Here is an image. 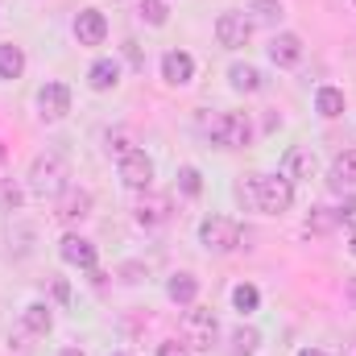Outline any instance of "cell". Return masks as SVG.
I'll list each match as a JSON object with an SVG mask.
<instances>
[{"label": "cell", "mask_w": 356, "mask_h": 356, "mask_svg": "<svg viewBox=\"0 0 356 356\" xmlns=\"http://www.w3.org/2000/svg\"><path fill=\"white\" fill-rule=\"evenodd\" d=\"M67 162H63V154H42V158H33V166H29V191L38 195V199H58L63 191H67Z\"/></svg>", "instance_id": "obj_1"}, {"label": "cell", "mask_w": 356, "mask_h": 356, "mask_svg": "<svg viewBox=\"0 0 356 356\" xmlns=\"http://www.w3.org/2000/svg\"><path fill=\"white\" fill-rule=\"evenodd\" d=\"M249 195H253V203L266 216H282L294 203V186H290V178H282V175H257L249 182Z\"/></svg>", "instance_id": "obj_2"}, {"label": "cell", "mask_w": 356, "mask_h": 356, "mask_svg": "<svg viewBox=\"0 0 356 356\" xmlns=\"http://www.w3.org/2000/svg\"><path fill=\"white\" fill-rule=\"evenodd\" d=\"M207 133H211V141L224 145V149H245V145L253 141V124H249L245 112H220Z\"/></svg>", "instance_id": "obj_3"}, {"label": "cell", "mask_w": 356, "mask_h": 356, "mask_svg": "<svg viewBox=\"0 0 356 356\" xmlns=\"http://www.w3.org/2000/svg\"><path fill=\"white\" fill-rule=\"evenodd\" d=\"M199 241L207 253H232L241 245V224L232 216H207L199 224Z\"/></svg>", "instance_id": "obj_4"}, {"label": "cell", "mask_w": 356, "mask_h": 356, "mask_svg": "<svg viewBox=\"0 0 356 356\" xmlns=\"http://www.w3.org/2000/svg\"><path fill=\"white\" fill-rule=\"evenodd\" d=\"M182 336H186V348H207L211 336H216V315L203 311V307H191L182 315Z\"/></svg>", "instance_id": "obj_5"}, {"label": "cell", "mask_w": 356, "mask_h": 356, "mask_svg": "<svg viewBox=\"0 0 356 356\" xmlns=\"http://www.w3.org/2000/svg\"><path fill=\"white\" fill-rule=\"evenodd\" d=\"M249 33H253V21L245 13H220V21H216V42L220 46L236 50V46L249 42Z\"/></svg>", "instance_id": "obj_6"}, {"label": "cell", "mask_w": 356, "mask_h": 356, "mask_svg": "<svg viewBox=\"0 0 356 356\" xmlns=\"http://www.w3.org/2000/svg\"><path fill=\"white\" fill-rule=\"evenodd\" d=\"M38 112H42V120H63L71 112V88L67 83H46L38 91Z\"/></svg>", "instance_id": "obj_7"}, {"label": "cell", "mask_w": 356, "mask_h": 356, "mask_svg": "<svg viewBox=\"0 0 356 356\" xmlns=\"http://www.w3.org/2000/svg\"><path fill=\"white\" fill-rule=\"evenodd\" d=\"M75 38H79V46H104V38H108V21H104L99 8H83V13L75 17Z\"/></svg>", "instance_id": "obj_8"}, {"label": "cell", "mask_w": 356, "mask_h": 356, "mask_svg": "<svg viewBox=\"0 0 356 356\" xmlns=\"http://www.w3.org/2000/svg\"><path fill=\"white\" fill-rule=\"evenodd\" d=\"M120 178H124V186H133V191H149V182H154V162L137 149V154H129V158L120 162Z\"/></svg>", "instance_id": "obj_9"}, {"label": "cell", "mask_w": 356, "mask_h": 356, "mask_svg": "<svg viewBox=\"0 0 356 356\" xmlns=\"http://www.w3.org/2000/svg\"><path fill=\"white\" fill-rule=\"evenodd\" d=\"M191 75H195V58L186 50H166L162 54V79L166 83L182 88V83H191Z\"/></svg>", "instance_id": "obj_10"}, {"label": "cell", "mask_w": 356, "mask_h": 356, "mask_svg": "<svg viewBox=\"0 0 356 356\" xmlns=\"http://www.w3.org/2000/svg\"><path fill=\"white\" fill-rule=\"evenodd\" d=\"M315 175V154L307 149V145H294V149H286V158H282V178H311Z\"/></svg>", "instance_id": "obj_11"}, {"label": "cell", "mask_w": 356, "mask_h": 356, "mask_svg": "<svg viewBox=\"0 0 356 356\" xmlns=\"http://www.w3.org/2000/svg\"><path fill=\"white\" fill-rule=\"evenodd\" d=\"M327 186H332V191H353L356 186V149H344V154L332 162V170H327Z\"/></svg>", "instance_id": "obj_12"}, {"label": "cell", "mask_w": 356, "mask_h": 356, "mask_svg": "<svg viewBox=\"0 0 356 356\" xmlns=\"http://www.w3.org/2000/svg\"><path fill=\"white\" fill-rule=\"evenodd\" d=\"M88 211H91L88 191H71V186H67V191L58 195V220H63V224H75V220H83Z\"/></svg>", "instance_id": "obj_13"}, {"label": "cell", "mask_w": 356, "mask_h": 356, "mask_svg": "<svg viewBox=\"0 0 356 356\" xmlns=\"http://www.w3.org/2000/svg\"><path fill=\"white\" fill-rule=\"evenodd\" d=\"M63 261L67 266H79V269H95V245L83 241V236H63Z\"/></svg>", "instance_id": "obj_14"}, {"label": "cell", "mask_w": 356, "mask_h": 356, "mask_svg": "<svg viewBox=\"0 0 356 356\" xmlns=\"http://www.w3.org/2000/svg\"><path fill=\"white\" fill-rule=\"evenodd\" d=\"M269 58H273L277 67H294V63L302 58V38H298V33H277V38L269 42Z\"/></svg>", "instance_id": "obj_15"}, {"label": "cell", "mask_w": 356, "mask_h": 356, "mask_svg": "<svg viewBox=\"0 0 356 356\" xmlns=\"http://www.w3.org/2000/svg\"><path fill=\"white\" fill-rule=\"evenodd\" d=\"M166 220H170V199H166V195L141 199V207H137V224H141V228H158V224H166Z\"/></svg>", "instance_id": "obj_16"}, {"label": "cell", "mask_w": 356, "mask_h": 356, "mask_svg": "<svg viewBox=\"0 0 356 356\" xmlns=\"http://www.w3.org/2000/svg\"><path fill=\"white\" fill-rule=\"evenodd\" d=\"M88 83H91V91H108V88H116V83H120V67H116L112 58H99V63H91Z\"/></svg>", "instance_id": "obj_17"}, {"label": "cell", "mask_w": 356, "mask_h": 356, "mask_svg": "<svg viewBox=\"0 0 356 356\" xmlns=\"http://www.w3.org/2000/svg\"><path fill=\"white\" fill-rule=\"evenodd\" d=\"M315 112H319V116H327V120H332V116H340V112H344V91H340V88H319V91H315Z\"/></svg>", "instance_id": "obj_18"}, {"label": "cell", "mask_w": 356, "mask_h": 356, "mask_svg": "<svg viewBox=\"0 0 356 356\" xmlns=\"http://www.w3.org/2000/svg\"><path fill=\"white\" fill-rule=\"evenodd\" d=\"M21 71H25V54H21V46L4 42V46H0V79H17Z\"/></svg>", "instance_id": "obj_19"}, {"label": "cell", "mask_w": 356, "mask_h": 356, "mask_svg": "<svg viewBox=\"0 0 356 356\" xmlns=\"http://www.w3.org/2000/svg\"><path fill=\"white\" fill-rule=\"evenodd\" d=\"M166 294H170L175 302H182V307H191V302H195V294H199V282H195L191 273H175V277H170V286H166Z\"/></svg>", "instance_id": "obj_20"}, {"label": "cell", "mask_w": 356, "mask_h": 356, "mask_svg": "<svg viewBox=\"0 0 356 356\" xmlns=\"http://www.w3.org/2000/svg\"><path fill=\"white\" fill-rule=\"evenodd\" d=\"M21 319H25V327H29L33 336H46V332H50V323H54V319H50V307H46V302H29Z\"/></svg>", "instance_id": "obj_21"}, {"label": "cell", "mask_w": 356, "mask_h": 356, "mask_svg": "<svg viewBox=\"0 0 356 356\" xmlns=\"http://www.w3.org/2000/svg\"><path fill=\"white\" fill-rule=\"evenodd\" d=\"M228 79H232L236 91H261V71L249 67V63H236V67L228 71Z\"/></svg>", "instance_id": "obj_22"}, {"label": "cell", "mask_w": 356, "mask_h": 356, "mask_svg": "<svg viewBox=\"0 0 356 356\" xmlns=\"http://www.w3.org/2000/svg\"><path fill=\"white\" fill-rule=\"evenodd\" d=\"M108 154H112V158H120V162H124L129 154H137L133 133H129V129H112V133H108Z\"/></svg>", "instance_id": "obj_23"}, {"label": "cell", "mask_w": 356, "mask_h": 356, "mask_svg": "<svg viewBox=\"0 0 356 356\" xmlns=\"http://www.w3.org/2000/svg\"><path fill=\"white\" fill-rule=\"evenodd\" d=\"M232 302H236V311H241V315H253V311H257V302H261V294H257V286H249V282H245V286H236V290H232Z\"/></svg>", "instance_id": "obj_24"}, {"label": "cell", "mask_w": 356, "mask_h": 356, "mask_svg": "<svg viewBox=\"0 0 356 356\" xmlns=\"http://www.w3.org/2000/svg\"><path fill=\"white\" fill-rule=\"evenodd\" d=\"M21 199H25V195H21L8 178H0V211H17V207H21Z\"/></svg>", "instance_id": "obj_25"}, {"label": "cell", "mask_w": 356, "mask_h": 356, "mask_svg": "<svg viewBox=\"0 0 356 356\" xmlns=\"http://www.w3.org/2000/svg\"><path fill=\"white\" fill-rule=\"evenodd\" d=\"M141 21L166 25V4H162V0H141Z\"/></svg>", "instance_id": "obj_26"}, {"label": "cell", "mask_w": 356, "mask_h": 356, "mask_svg": "<svg viewBox=\"0 0 356 356\" xmlns=\"http://www.w3.org/2000/svg\"><path fill=\"white\" fill-rule=\"evenodd\" d=\"M178 186H182L186 195H199V191H203V178H199L195 166H182V170H178Z\"/></svg>", "instance_id": "obj_27"}, {"label": "cell", "mask_w": 356, "mask_h": 356, "mask_svg": "<svg viewBox=\"0 0 356 356\" xmlns=\"http://www.w3.org/2000/svg\"><path fill=\"white\" fill-rule=\"evenodd\" d=\"M332 224H336V211H327V207H315L311 220H307V228H315V232H323V228H332Z\"/></svg>", "instance_id": "obj_28"}, {"label": "cell", "mask_w": 356, "mask_h": 356, "mask_svg": "<svg viewBox=\"0 0 356 356\" xmlns=\"http://www.w3.org/2000/svg\"><path fill=\"white\" fill-rule=\"evenodd\" d=\"M232 344H236V356H253V348H257V332H236Z\"/></svg>", "instance_id": "obj_29"}, {"label": "cell", "mask_w": 356, "mask_h": 356, "mask_svg": "<svg viewBox=\"0 0 356 356\" xmlns=\"http://www.w3.org/2000/svg\"><path fill=\"white\" fill-rule=\"evenodd\" d=\"M253 13H257L261 21H277V17H282V4H277V0H253Z\"/></svg>", "instance_id": "obj_30"}, {"label": "cell", "mask_w": 356, "mask_h": 356, "mask_svg": "<svg viewBox=\"0 0 356 356\" xmlns=\"http://www.w3.org/2000/svg\"><path fill=\"white\" fill-rule=\"evenodd\" d=\"M336 224H348V228H356V199H344V203L336 207Z\"/></svg>", "instance_id": "obj_31"}, {"label": "cell", "mask_w": 356, "mask_h": 356, "mask_svg": "<svg viewBox=\"0 0 356 356\" xmlns=\"http://www.w3.org/2000/svg\"><path fill=\"white\" fill-rule=\"evenodd\" d=\"M158 356H191V348H186V344H178V340H166V344L158 348Z\"/></svg>", "instance_id": "obj_32"}, {"label": "cell", "mask_w": 356, "mask_h": 356, "mask_svg": "<svg viewBox=\"0 0 356 356\" xmlns=\"http://www.w3.org/2000/svg\"><path fill=\"white\" fill-rule=\"evenodd\" d=\"M54 298L67 302V298H71V286H67V282H54Z\"/></svg>", "instance_id": "obj_33"}, {"label": "cell", "mask_w": 356, "mask_h": 356, "mask_svg": "<svg viewBox=\"0 0 356 356\" xmlns=\"http://www.w3.org/2000/svg\"><path fill=\"white\" fill-rule=\"evenodd\" d=\"M348 298H353V307H356V277L348 282Z\"/></svg>", "instance_id": "obj_34"}, {"label": "cell", "mask_w": 356, "mask_h": 356, "mask_svg": "<svg viewBox=\"0 0 356 356\" xmlns=\"http://www.w3.org/2000/svg\"><path fill=\"white\" fill-rule=\"evenodd\" d=\"M58 356H83V353H79V348H63Z\"/></svg>", "instance_id": "obj_35"}, {"label": "cell", "mask_w": 356, "mask_h": 356, "mask_svg": "<svg viewBox=\"0 0 356 356\" xmlns=\"http://www.w3.org/2000/svg\"><path fill=\"white\" fill-rule=\"evenodd\" d=\"M298 356H323V353H319V348H302Z\"/></svg>", "instance_id": "obj_36"}, {"label": "cell", "mask_w": 356, "mask_h": 356, "mask_svg": "<svg viewBox=\"0 0 356 356\" xmlns=\"http://www.w3.org/2000/svg\"><path fill=\"white\" fill-rule=\"evenodd\" d=\"M353 257H356V232H353Z\"/></svg>", "instance_id": "obj_37"}, {"label": "cell", "mask_w": 356, "mask_h": 356, "mask_svg": "<svg viewBox=\"0 0 356 356\" xmlns=\"http://www.w3.org/2000/svg\"><path fill=\"white\" fill-rule=\"evenodd\" d=\"M112 356H124V353H112Z\"/></svg>", "instance_id": "obj_38"}]
</instances>
